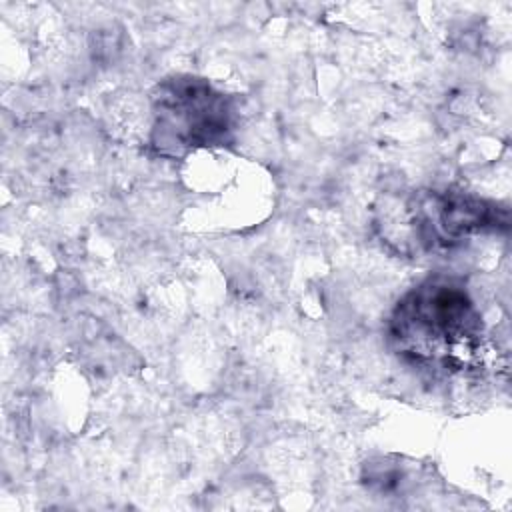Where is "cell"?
Wrapping results in <instances>:
<instances>
[{"instance_id":"1","label":"cell","mask_w":512,"mask_h":512,"mask_svg":"<svg viewBox=\"0 0 512 512\" xmlns=\"http://www.w3.org/2000/svg\"><path fill=\"white\" fill-rule=\"evenodd\" d=\"M388 340L404 362L452 374L478 360L484 324L464 284L436 274L396 302L388 318Z\"/></svg>"},{"instance_id":"2","label":"cell","mask_w":512,"mask_h":512,"mask_svg":"<svg viewBox=\"0 0 512 512\" xmlns=\"http://www.w3.org/2000/svg\"><path fill=\"white\" fill-rule=\"evenodd\" d=\"M152 146L162 156H184L224 146L234 132L232 100L196 76L166 78L152 94Z\"/></svg>"},{"instance_id":"3","label":"cell","mask_w":512,"mask_h":512,"mask_svg":"<svg viewBox=\"0 0 512 512\" xmlns=\"http://www.w3.org/2000/svg\"><path fill=\"white\" fill-rule=\"evenodd\" d=\"M406 242L422 250H444L488 232L508 228V210L464 192H422L404 202Z\"/></svg>"}]
</instances>
